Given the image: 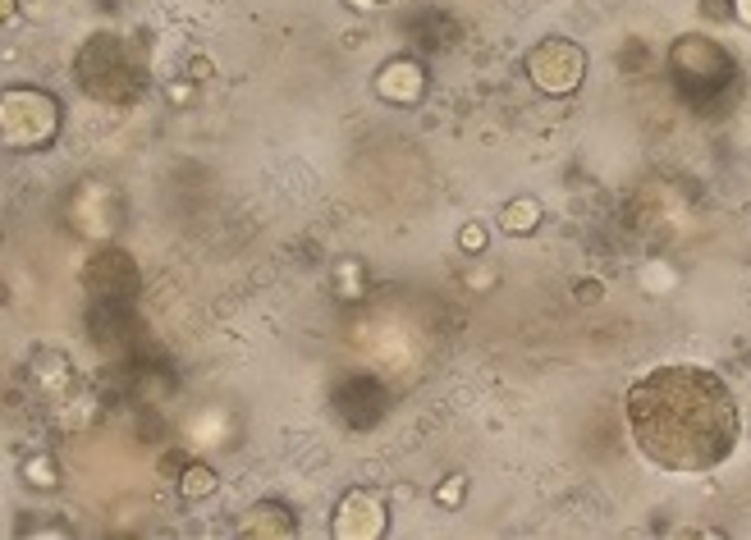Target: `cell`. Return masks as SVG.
<instances>
[{
  "mask_svg": "<svg viewBox=\"0 0 751 540\" xmlns=\"http://www.w3.org/2000/svg\"><path fill=\"white\" fill-rule=\"evenodd\" d=\"M669 78H674L678 97H687L692 106H710L719 92H729L738 78V60L729 55V46H719L715 37L683 33L669 46Z\"/></svg>",
  "mask_w": 751,
  "mask_h": 540,
  "instance_id": "3",
  "label": "cell"
},
{
  "mask_svg": "<svg viewBox=\"0 0 751 540\" xmlns=\"http://www.w3.org/2000/svg\"><path fill=\"white\" fill-rule=\"evenodd\" d=\"M339 417L358 431H371V426L385 417V389L376 380H349V385L339 389Z\"/></svg>",
  "mask_w": 751,
  "mask_h": 540,
  "instance_id": "10",
  "label": "cell"
},
{
  "mask_svg": "<svg viewBox=\"0 0 751 540\" xmlns=\"http://www.w3.org/2000/svg\"><path fill=\"white\" fill-rule=\"evenodd\" d=\"M733 23L751 28V0H733Z\"/></svg>",
  "mask_w": 751,
  "mask_h": 540,
  "instance_id": "21",
  "label": "cell"
},
{
  "mask_svg": "<svg viewBox=\"0 0 751 540\" xmlns=\"http://www.w3.org/2000/svg\"><path fill=\"white\" fill-rule=\"evenodd\" d=\"M74 87L106 110H129L152 87V42L147 33H101L83 37L74 51Z\"/></svg>",
  "mask_w": 751,
  "mask_h": 540,
  "instance_id": "2",
  "label": "cell"
},
{
  "mask_svg": "<svg viewBox=\"0 0 751 540\" xmlns=\"http://www.w3.org/2000/svg\"><path fill=\"white\" fill-rule=\"evenodd\" d=\"M426 87H431L426 65L413 60V55L385 60V65L376 69V78H371V92H376L381 101H390V106H417V101L426 97Z\"/></svg>",
  "mask_w": 751,
  "mask_h": 540,
  "instance_id": "8",
  "label": "cell"
},
{
  "mask_svg": "<svg viewBox=\"0 0 751 540\" xmlns=\"http://www.w3.org/2000/svg\"><path fill=\"white\" fill-rule=\"evenodd\" d=\"M527 78L545 97H573L577 87L587 83V51L573 37H541L523 60Z\"/></svg>",
  "mask_w": 751,
  "mask_h": 540,
  "instance_id": "6",
  "label": "cell"
},
{
  "mask_svg": "<svg viewBox=\"0 0 751 540\" xmlns=\"http://www.w3.org/2000/svg\"><path fill=\"white\" fill-rule=\"evenodd\" d=\"M486 225H481V220H468V225L458 229V248L468 252V257H481V252H486Z\"/></svg>",
  "mask_w": 751,
  "mask_h": 540,
  "instance_id": "16",
  "label": "cell"
},
{
  "mask_svg": "<svg viewBox=\"0 0 751 540\" xmlns=\"http://www.w3.org/2000/svg\"><path fill=\"white\" fill-rule=\"evenodd\" d=\"M65 129V106L46 87H5L0 97V138L10 152H46Z\"/></svg>",
  "mask_w": 751,
  "mask_h": 540,
  "instance_id": "4",
  "label": "cell"
},
{
  "mask_svg": "<svg viewBox=\"0 0 751 540\" xmlns=\"http://www.w3.org/2000/svg\"><path fill=\"white\" fill-rule=\"evenodd\" d=\"M463 499H468V476H463V472H449L445 481L436 486V504H440V508H458Z\"/></svg>",
  "mask_w": 751,
  "mask_h": 540,
  "instance_id": "15",
  "label": "cell"
},
{
  "mask_svg": "<svg viewBox=\"0 0 751 540\" xmlns=\"http://www.w3.org/2000/svg\"><path fill=\"white\" fill-rule=\"evenodd\" d=\"M623 412L632 444L664 472H715L742 440V412L729 380L697 362H664L632 380Z\"/></svg>",
  "mask_w": 751,
  "mask_h": 540,
  "instance_id": "1",
  "label": "cell"
},
{
  "mask_svg": "<svg viewBox=\"0 0 751 540\" xmlns=\"http://www.w3.org/2000/svg\"><path fill=\"white\" fill-rule=\"evenodd\" d=\"M14 14H19V5H14V0H0V19L14 23Z\"/></svg>",
  "mask_w": 751,
  "mask_h": 540,
  "instance_id": "23",
  "label": "cell"
},
{
  "mask_svg": "<svg viewBox=\"0 0 751 540\" xmlns=\"http://www.w3.org/2000/svg\"><path fill=\"white\" fill-rule=\"evenodd\" d=\"M78 284H83V293L92 298L97 316H124L142 293V270H138V261H133V252L110 243V248H97L83 261Z\"/></svg>",
  "mask_w": 751,
  "mask_h": 540,
  "instance_id": "5",
  "label": "cell"
},
{
  "mask_svg": "<svg viewBox=\"0 0 751 540\" xmlns=\"http://www.w3.org/2000/svg\"><path fill=\"white\" fill-rule=\"evenodd\" d=\"M541 216H545V206L536 202L532 193H518V197H509V202L500 206L495 225H500L509 238H527V234H536V229H541Z\"/></svg>",
  "mask_w": 751,
  "mask_h": 540,
  "instance_id": "11",
  "label": "cell"
},
{
  "mask_svg": "<svg viewBox=\"0 0 751 540\" xmlns=\"http://www.w3.org/2000/svg\"><path fill=\"white\" fill-rule=\"evenodd\" d=\"M211 74H216V65H211L207 55H193V60H188V78H193V83H207Z\"/></svg>",
  "mask_w": 751,
  "mask_h": 540,
  "instance_id": "19",
  "label": "cell"
},
{
  "mask_svg": "<svg viewBox=\"0 0 751 540\" xmlns=\"http://www.w3.org/2000/svg\"><path fill=\"white\" fill-rule=\"evenodd\" d=\"M701 19L733 23V0H701Z\"/></svg>",
  "mask_w": 751,
  "mask_h": 540,
  "instance_id": "18",
  "label": "cell"
},
{
  "mask_svg": "<svg viewBox=\"0 0 751 540\" xmlns=\"http://www.w3.org/2000/svg\"><path fill=\"white\" fill-rule=\"evenodd\" d=\"M362 284H367V270H362V261H339V266H335L339 298H362Z\"/></svg>",
  "mask_w": 751,
  "mask_h": 540,
  "instance_id": "14",
  "label": "cell"
},
{
  "mask_svg": "<svg viewBox=\"0 0 751 540\" xmlns=\"http://www.w3.org/2000/svg\"><path fill=\"white\" fill-rule=\"evenodd\" d=\"M188 467V458H179V454H170V458H161V472H170L179 481V472H184Z\"/></svg>",
  "mask_w": 751,
  "mask_h": 540,
  "instance_id": "22",
  "label": "cell"
},
{
  "mask_svg": "<svg viewBox=\"0 0 751 540\" xmlns=\"http://www.w3.org/2000/svg\"><path fill=\"white\" fill-rule=\"evenodd\" d=\"M600 298H605V284H600V280H577L573 284V303L577 307H596Z\"/></svg>",
  "mask_w": 751,
  "mask_h": 540,
  "instance_id": "17",
  "label": "cell"
},
{
  "mask_svg": "<svg viewBox=\"0 0 751 540\" xmlns=\"http://www.w3.org/2000/svg\"><path fill=\"white\" fill-rule=\"evenodd\" d=\"M179 499H188V504H202V499H211L220 490V472L211 463H188L184 472H179Z\"/></svg>",
  "mask_w": 751,
  "mask_h": 540,
  "instance_id": "12",
  "label": "cell"
},
{
  "mask_svg": "<svg viewBox=\"0 0 751 540\" xmlns=\"http://www.w3.org/2000/svg\"><path fill=\"white\" fill-rule=\"evenodd\" d=\"M349 10H358V14H371V10H385V5H394V0H344Z\"/></svg>",
  "mask_w": 751,
  "mask_h": 540,
  "instance_id": "20",
  "label": "cell"
},
{
  "mask_svg": "<svg viewBox=\"0 0 751 540\" xmlns=\"http://www.w3.org/2000/svg\"><path fill=\"white\" fill-rule=\"evenodd\" d=\"M239 536L243 540H294L298 536V518L284 499H257L239 518Z\"/></svg>",
  "mask_w": 751,
  "mask_h": 540,
  "instance_id": "9",
  "label": "cell"
},
{
  "mask_svg": "<svg viewBox=\"0 0 751 540\" xmlns=\"http://www.w3.org/2000/svg\"><path fill=\"white\" fill-rule=\"evenodd\" d=\"M19 476H23V486H33V490H55L60 486V463L51 454H33V458H23Z\"/></svg>",
  "mask_w": 751,
  "mask_h": 540,
  "instance_id": "13",
  "label": "cell"
},
{
  "mask_svg": "<svg viewBox=\"0 0 751 540\" xmlns=\"http://www.w3.org/2000/svg\"><path fill=\"white\" fill-rule=\"evenodd\" d=\"M385 527H390V508L367 486L344 490L335 513H330V536L335 540H376V536H385Z\"/></svg>",
  "mask_w": 751,
  "mask_h": 540,
  "instance_id": "7",
  "label": "cell"
}]
</instances>
